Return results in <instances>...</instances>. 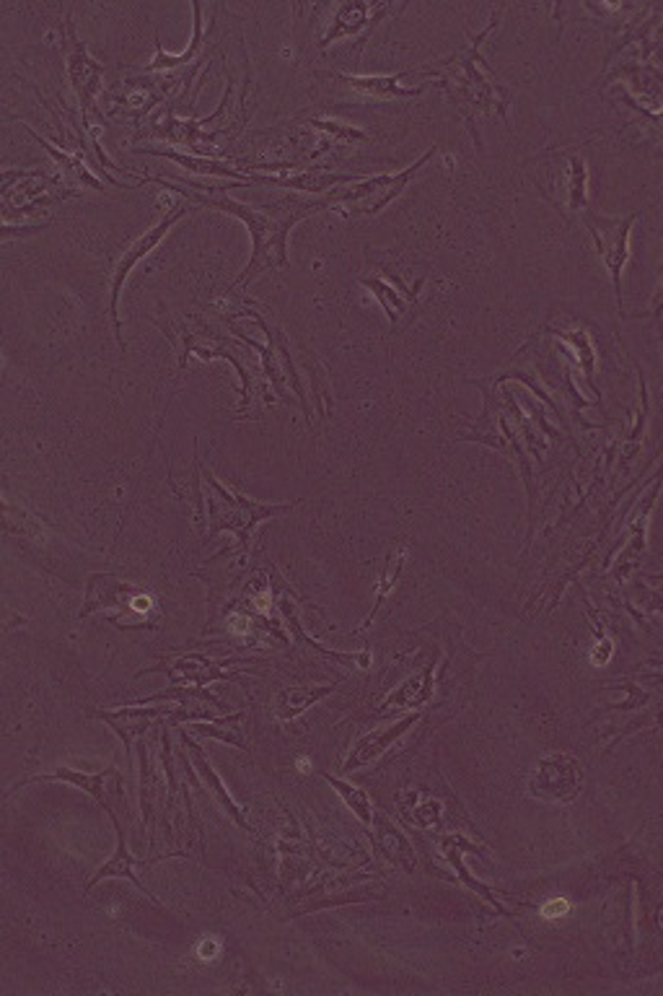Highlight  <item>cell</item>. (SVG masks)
<instances>
[{
	"label": "cell",
	"instance_id": "cell-1",
	"mask_svg": "<svg viewBox=\"0 0 663 996\" xmlns=\"http://www.w3.org/2000/svg\"><path fill=\"white\" fill-rule=\"evenodd\" d=\"M143 182H156L166 187V190L179 192L185 200L190 203L206 206V208H215V211L231 213L236 216L246 223L249 234H252V260L246 262L244 271L239 273V279L231 283L229 291H236L241 283H252L254 279H260L265 271H285L291 265L288 260V234L291 229L296 227L298 221L308 219V216H316L329 208V195H322V198H291L275 200V203L267 206H246L239 203L225 195V187H236V185H225V187H202V185H177L169 182V179H158V177H143Z\"/></svg>",
	"mask_w": 663,
	"mask_h": 996
},
{
	"label": "cell",
	"instance_id": "cell-2",
	"mask_svg": "<svg viewBox=\"0 0 663 996\" xmlns=\"http://www.w3.org/2000/svg\"><path fill=\"white\" fill-rule=\"evenodd\" d=\"M495 24L497 13H493L485 32L480 36H472L464 50L454 52V55H449L446 60H439L435 65H428L425 71H418V76L435 78L443 88H446L456 112L466 119L472 133H474V115H480V112L495 109L503 123H508V104L514 92L487 69L485 60L480 55V44ZM474 138H477V133H474Z\"/></svg>",
	"mask_w": 663,
	"mask_h": 996
},
{
	"label": "cell",
	"instance_id": "cell-3",
	"mask_svg": "<svg viewBox=\"0 0 663 996\" xmlns=\"http://www.w3.org/2000/svg\"><path fill=\"white\" fill-rule=\"evenodd\" d=\"M200 475H202V485H206L208 499H206V509H208V541H213L218 533L229 530L239 537V548L249 551L252 545V535L254 527L267 520H275V516L288 514L293 506L298 504H260V501H252L246 496H236L231 493L225 485H221L215 481V475L210 473L208 468L198 464Z\"/></svg>",
	"mask_w": 663,
	"mask_h": 996
},
{
	"label": "cell",
	"instance_id": "cell-4",
	"mask_svg": "<svg viewBox=\"0 0 663 996\" xmlns=\"http://www.w3.org/2000/svg\"><path fill=\"white\" fill-rule=\"evenodd\" d=\"M435 154V146H431V151L420 156L418 164L407 167L399 175H379V177H368L366 182L352 185V187H337V190L327 192L329 195V208L332 211L343 213L345 219H358V216H376L387 208L391 200L399 198L404 192V187L410 185V179L418 175V169L431 159Z\"/></svg>",
	"mask_w": 663,
	"mask_h": 996
},
{
	"label": "cell",
	"instance_id": "cell-5",
	"mask_svg": "<svg viewBox=\"0 0 663 996\" xmlns=\"http://www.w3.org/2000/svg\"><path fill=\"white\" fill-rule=\"evenodd\" d=\"M112 608H117L127 620V628H143L140 623L146 618L148 610H154V600L146 591L135 587L130 581L117 579L112 574H94L86 581V605H83L81 618H88L96 610H104V616H109ZM123 626V618L119 623Z\"/></svg>",
	"mask_w": 663,
	"mask_h": 996
},
{
	"label": "cell",
	"instance_id": "cell-6",
	"mask_svg": "<svg viewBox=\"0 0 663 996\" xmlns=\"http://www.w3.org/2000/svg\"><path fill=\"white\" fill-rule=\"evenodd\" d=\"M192 211V203L190 200H185V203H177V206H171L169 211H166V216L161 221L156 223L154 229H148L146 234L143 237H138L135 239V242L127 247V250L123 252V258H119V262L115 265V271H112V298H109V314H112V322H115V338H117V346H119V350H127V346H125V338H123V319H119V296H123V289H125V281H127V275L133 273V268L138 265V262L146 258V254L154 250V247L161 242V239L169 234V229L175 227V223L182 219V216H187Z\"/></svg>",
	"mask_w": 663,
	"mask_h": 996
},
{
	"label": "cell",
	"instance_id": "cell-7",
	"mask_svg": "<svg viewBox=\"0 0 663 996\" xmlns=\"http://www.w3.org/2000/svg\"><path fill=\"white\" fill-rule=\"evenodd\" d=\"M63 52H65V71L67 81H71L75 96H78L81 112H83V125H88V115L96 112V94L102 92L104 81V65L88 55L86 44L75 36V27L71 17L63 24ZM99 115V112H96ZM102 117V115H99Z\"/></svg>",
	"mask_w": 663,
	"mask_h": 996
},
{
	"label": "cell",
	"instance_id": "cell-8",
	"mask_svg": "<svg viewBox=\"0 0 663 996\" xmlns=\"http://www.w3.org/2000/svg\"><path fill=\"white\" fill-rule=\"evenodd\" d=\"M638 213H630L628 219H609L593 211H583V221L589 227L591 237L597 239V250L601 262L607 265L614 283L617 306L622 310V268L630 260V227L635 223Z\"/></svg>",
	"mask_w": 663,
	"mask_h": 996
},
{
	"label": "cell",
	"instance_id": "cell-9",
	"mask_svg": "<svg viewBox=\"0 0 663 996\" xmlns=\"http://www.w3.org/2000/svg\"><path fill=\"white\" fill-rule=\"evenodd\" d=\"M179 348V366H187V356L198 354L202 358H223V361H231L236 366L239 377H241V406L239 410H244L252 400L249 389H252V374H249L244 356H249L244 346H239L236 340H231L229 335H221L218 329H182V343H177Z\"/></svg>",
	"mask_w": 663,
	"mask_h": 996
},
{
	"label": "cell",
	"instance_id": "cell-10",
	"mask_svg": "<svg viewBox=\"0 0 663 996\" xmlns=\"http://www.w3.org/2000/svg\"><path fill=\"white\" fill-rule=\"evenodd\" d=\"M394 11V6H383V3H343L335 6L329 19V29L327 34L316 42V48L327 50L329 44L340 42V40H352L358 44V50L364 52L368 36L373 34V29L379 21L387 17V13Z\"/></svg>",
	"mask_w": 663,
	"mask_h": 996
},
{
	"label": "cell",
	"instance_id": "cell-11",
	"mask_svg": "<svg viewBox=\"0 0 663 996\" xmlns=\"http://www.w3.org/2000/svg\"><path fill=\"white\" fill-rule=\"evenodd\" d=\"M580 784H583L580 763L568 753H555L539 763L529 789L532 797L545 803H570L578 797Z\"/></svg>",
	"mask_w": 663,
	"mask_h": 996
},
{
	"label": "cell",
	"instance_id": "cell-12",
	"mask_svg": "<svg viewBox=\"0 0 663 996\" xmlns=\"http://www.w3.org/2000/svg\"><path fill=\"white\" fill-rule=\"evenodd\" d=\"M316 76L329 78V81H340L343 86L352 88V92L371 96V99H381V102L414 99V96H420L425 92V86H418V88L399 86V81L407 76H414V71H402V73H394V76H350V73L335 71V73H316Z\"/></svg>",
	"mask_w": 663,
	"mask_h": 996
},
{
	"label": "cell",
	"instance_id": "cell-13",
	"mask_svg": "<svg viewBox=\"0 0 663 996\" xmlns=\"http://www.w3.org/2000/svg\"><path fill=\"white\" fill-rule=\"evenodd\" d=\"M225 662H210L208 657L200 654H190L177 659V662L169 664H158V668H148V672H166V678L171 680L175 685H208L215 683V680H236V675L223 670Z\"/></svg>",
	"mask_w": 663,
	"mask_h": 996
},
{
	"label": "cell",
	"instance_id": "cell-14",
	"mask_svg": "<svg viewBox=\"0 0 663 996\" xmlns=\"http://www.w3.org/2000/svg\"><path fill=\"white\" fill-rule=\"evenodd\" d=\"M418 719H420L418 714H410V716H404L402 722H397V724H391V726H383V730H376V732H371V735L360 737L358 743H356V747H352L350 758L345 761V770H348V774H350V770H358V768L368 766V763H373L376 758H381V755L387 753L389 747L394 745L407 730H410V726H414V722H418Z\"/></svg>",
	"mask_w": 663,
	"mask_h": 996
},
{
	"label": "cell",
	"instance_id": "cell-15",
	"mask_svg": "<svg viewBox=\"0 0 663 996\" xmlns=\"http://www.w3.org/2000/svg\"><path fill=\"white\" fill-rule=\"evenodd\" d=\"M254 185H273V187H291V190H301V192H327V190H337L343 185H352L358 179V175H337V171H327L322 167H316L312 171H304V175H285V177H262V175H249Z\"/></svg>",
	"mask_w": 663,
	"mask_h": 996
},
{
	"label": "cell",
	"instance_id": "cell-16",
	"mask_svg": "<svg viewBox=\"0 0 663 996\" xmlns=\"http://www.w3.org/2000/svg\"><path fill=\"white\" fill-rule=\"evenodd\" d=\"M109 815H112V820H115V828H117V851H115V857H112L107 864H102V870L96 872V878L88 882L86 885V890H92L96 882L99 880H104V878H127V880H133L135 882V888L140 890V893H146L150 901H154L156 905H161L156 901V895L150 893V890L143 885V882L135 878V867H148V864H154L156 859H133L130 857V851H127V843H125V830H123V826H119V820H117V815H115V810H109Z\"/></svg>",
	"mask_w": 663,
	"mask_h": 996
},
{
	"label": "cell",
	"instance_id": "cell-17",
	"mask_svg": "<svg viewBox=\"0 0 663 996\" xmlns=\"http://www.w3.org/2000/svg\"><path fill=\"white\" fill-rule=\"evenodd\" d=\"M164 714V709H146V706H133L123 711H96V719L107 722L112 730L117 732L127 751H130L133 740L146 735L148 726L154 724V719Z\"/></svg>",
	"mask_w": 663,
	"mask_h": 996
},
{
	"label": "cell",
	"instance_id": "cell-18",
	"mask_svg": "<svg viewBox=\"0 0 663 996\" xmlns=\"http://www.w3.org/2000/svg\"><path fill=\"white\" fill-rule=\"evenodd\" d=\"M117 774L119 770H115V768H107L104 774H81V770H73V768H57V770H52V774L29 776V778H24V782H19L17 786H13V789H21V786L29 782H65V784L78 786V789H83V791H88L94 799H99L102 805H107V778L117 776Z\"/></svg>",
	"mask_w": 663,
	"mask_h": 996
},
{
	"label": "cell",
	"instance_id": "cell-19",
	"mask_svg": "<svg viewBox=\"0 0 663 996\" xmlns=\"http://www.w3.org/2000/svg\"><path fill=\"white\" fill-rule=\"evenodd\" d=\"M335 691V685H293V688H283L281 693L275 695V716L281 722H291L304 714L306 709H312L319 703L322 699Z\"/></svg>",
	"mask_w": 663,
	"mask_h": 996
},
{
	"label": "cell",
	"instance_id": "cell-20",
	"mask_svg": "<svg viewBox=\"0 0 663 996\" xmlns=\"http://www.w3.org/2000/svg\"><path fill=\"white\" fill-rule=\"evenodd\" d=\"M138 154H154V156H164V159H171L177 164H182L187 171H194V175H206V177H229V179H239V182L249 185L246 171L239 169H229V164L218 161V159H208V156H187L179 151H171V148H138Z\"/></svg>",
	"mask_w": 663,
	"mask_h": 996
},
{
	"label": "cell",
	"instance_id": "cell-21",
	"mask_svg": "<svg viewBox=\"0 0 663 996\" xmlns=\"http://www.w3.org/2000/svg\"><path fill=\"white\" fill-rule=\"evenodd\" d=\"M433 672H435V662L428 664L420 675H412L410 680H404L397 691H391L387 695V701H383L381 706L383 709L425 706V703L433 699Z\"/></svg>",
	"mask_w": 663,
	"mask_h": 996
},
{
	"label": "cell",
	"instance_id": "cell-22",
	"mask_svg": "<svg viewBox=\"0 0 663 996\" xmlns=\"http://www.w3.org/2000/svg\"><path fill=\"white\" fill-rule=\"evenodd\" d=\"M192 13H194V34H192L190 50L182 52V55H166L164 48H161V42H158V36H156V57H154V63H150L148 69H146V73H154V71H171V73L185 71L187 65H190L192 60L200 55V50H202V6L192 3Z\"/></svg>",
	"mask_w": 663,
	"mask_h": 996
},
{
	"label": "cell",
	"instance_id": "cell-23",
	"mask_svg": "<svg viewBox=\"0 0 663 996\" xmlns=\"http://www.w3.org/2000/svg\"><path fill=\"white\" fill-rule=\"evenodd\" d=\"M182 737H185V745H190V747H192V751H194V758H198L200 774H202V776H206L210 784H213V794H215V799H218V803H221V805H223V810H225V812H229V815H231V818H233V820H236L241 828H244V830H252V826H249V822L244 820V815H241L239 807H236V805H233V799L229 797V791H225V789H223L221 778H218V776H215V770H213V768H210V763H208V758H206V753H202V751H200V745H194V743H192V740H187V735H182Z\"/></svg>",
	"mask_w": 663,
	"mask_h": 996
},
{
	"label": "cell",
	"instance_id": "cell-24",
	"mask_svg": "<svg viewBox=\"0 0 663 996\" xmlns=\"http://www.w3.org/2000/svg\"><path fill=\"white\" fill-rule=\"evenodd\" d=\"M32 133V130H29ZM34 136V140H40V144L44 146V151H48L52 159H55L57 164H60V171H65L67 177L73 179V182H78V185H86V187H94V190H104V185L99 182V179H96L94 175H88V169L83 167V159H81V154L78 156H67L65 151H57L55 146L52 144H48V140H44L42 136H36V133H32Z\"/></svg>",
	"mask_w": 663,
	"mask_h": 996
},
{
	"label": "cell",
	"instance_id": "cell-25",
	"mask_svg": "<svg viewBox=\"0 0 663 996\" xmlns=\"http://www.w3.org/2000/svg\"><path fill=\"white\" fill-rule=\"evenodd\" d=\"M379 849L394 861V864L404 867L407 872H414V853L407 843L404 836H399L397 828L389 826V820H383V828L379 830Z\"/></svg>",
	"mask_w": 663,
	"mask_h": 996
},
{
	"label": "cell",
	"instance_id": "cell-26",
	"mask_svg": "<svg viewBox=\"0 0 663 996\" xmlns=\"http://www.w3.org/2000/svg\"><path fill=\"white\" fill-rule=\"evenodd\" d=\"M324 778H327V782L335 786L337 794H340V797L345 799V805H348L350 810L356 812L368 828H371L373 826V807H371V799H368V794L364 789H358V786L343 782V778H335V776H329V774L324 776Z\"/></svg>",
	"mask_w": 663,
	"mask_h": 996
},
{
	"label": "cell",
	"instance_id": "cell-27",
	"mask_svg": "<svg viewBox=\"0 0 663 996\" xmlns=\"http://www.w3.org/2000/svg\"><path fill=\"white\" fill-rule=\"evenodd\" d=\"M462 843H464V838H462V836H451V838H446V841H443V851H446V857L451 859V864H454V867H456L459 878H462V880L466 882V885H470L472 890H477V893H480L482 898H485V901L493 903L497 911H501V913H506V909H503V905H501V903H497V898L490 895V890H487L485 885H482V882H477V880H474V878H470V874H466L464 864H462V853H459V851H462Z\"/></svg>",
	"mask_w": 663,
	"mask_h": 996
},
{
	"label": "cell",
	"instance_id": "cell-28",
	"mask_svg": "<svg viewBox=\"0 0 663 996\" xmlns=\"http://www.w3.org/2000/svg\"><path fill=\"white\" fill-rule=\"evenodd\" d=\"M360 283H364L366 289H371V294L381 302L383 312L389 314L391 327H397L399 317H402V314H407V302H402V298H399L394 291H391V286H387V283H383L381 279H376V275H373V279H360Z\"/></svg>",
	"mask_w": 663,
	"mask_h": 996
},
{
	"label": "cell",
	"instance_id": "cell-29",
	"mask_svg": "<svg viewBox=\"0 0 663 996\" xmlns=\"http://www.w3.org/2000/svg\"><path fill=\"white\" fill-rule=\"evenodd\" d=\"M402 566H404V551H399V556H397V558H394V553H389V566H387V572H383V579H381V584H379V595H376V605H373V610L368 612L366 623L360 626V631H366V628H371V626H373L376 612H379L381 605L387 602L389 591L394 589L397 576H399V572H402Z\"/></svg>",
	"mask_w": 663,
	"mask_h": 996
},
{
	"label": "cell",
	"instance_id": "cell-30",
	"mask_svg": "<svg viewBox=\"0 0 663 996\" xmlns=\"http://www.w3.org/2000/svg\"><path fill=\"white\" fill-rule=\"evenodd\" d=\"M308 125L316 127V130L329 133L332 144H356V140H366L368 138L364 130H358V127L343 125V123H329V119H312V123H308Z\"/></svg>",
	"mask_w": 663,
	"mask_h": 996
},
{
	"label": "cell",
	"instance_id": "cell-31",
	"mask_svg": "<svg viewBox=\"0 0 663 996\" xmlns=\"http://www.w3.org/2000/svg\"><path fill=\"white\" fill-rule=\"evenodd\" d=\"M541 913H545V916H562V913H568V901H560V898H555V901H549L545 909H541Z\"/></svg>",
	"mask_w": 663,
	"mask_h": 996
},
{
	"label": "cell",
	"instance_id": "cell-32",
	"mask_svg": "<svg viewBox=\"0 0 663 996\" xmlns=\"http://www.w3.org/2000/svg\"><path fill=\"white\" fill-rule=\"evenodd\" d=\"M215 950H218V945H215L213 940L202 942V945H200V957H202V961H208V957H210L208 953H215Z\"/></svg>",
	"mask_w": 663,
	"mask_h": 996
}]
</instances>
